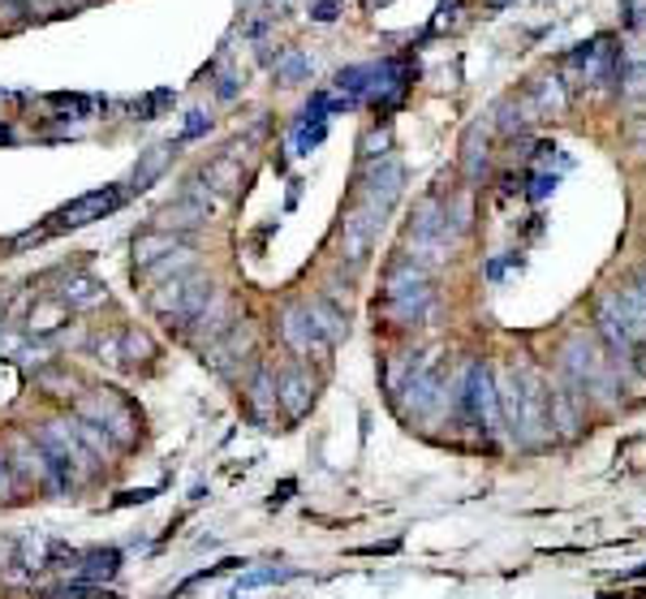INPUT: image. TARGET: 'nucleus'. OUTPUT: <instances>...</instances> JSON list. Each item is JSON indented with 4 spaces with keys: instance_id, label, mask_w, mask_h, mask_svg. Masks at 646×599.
Instances as JSON below:
<instances>
[{
    "instance_id": "obj_2",
    "label": "nucleus",
    "mask_w": 646,
    "mask_h": 599,
    "mask_svg": "<svg viewBox=\"0 0 646 599\" xmlns=\"http://www.w3.org/2000/svg\"><path fill=\"white\" fill-rule=\"evenodd\" d=\"M560 375L582 392V397H591L595 405H604V410H617V401H621V371H617V362L612 354L599 346V337H591V333H569L564 337V346H560Z\"/></svg>"
},
{
    "instance_id": "obj_18",
    "label": "nucleus",
    "mask_w": 646,
    "mask_h": 599,
    "mask_svg": "<svg viewBox=\"0 0 646 599\" xmlns=\"http://www.w3.org/2000/svg\"><path fill=\"white\" fill-rule=\"evenodd\" d=\"M617 294H621V298H625V302H630V307H634V311H638V315L646 320V272L638 276V280H634V285L617 289Z\"/></svg>"
},
{
    "instance_id": "obj_23",
    "label": "nucleus",
    "mask_w": 646,
    "mask_h": 599,
    "mask_svg": "<svg viewBox=\"0 0 646 599\" xmlns=\"http://www.w3.org/2000/svg\"><path fill=\"white\" fill-rule=\"evenodd\" d=\"M634 138H638V147H646V121H638V129H634Z\"/></svg>"
},
{
    "instance_id": "obj_13",
    "label": "nucleus",
    "mask_w": 646,
    "mask_h": 599,
    "mask_svg": "<svg viewBox=\"0 0 646 599\" xmlns=\"http://www.w3.org/2000/svg\"><path fill=\"white\" fill-rule=\"evenodd\" d=\"M564 83L560 78H543L535 87V96H531V113H538V117H547V113H564Z\"/></svg>"
},
{
    "instance_id": "obj_9",
    "label": "nucleus",
    "mask_w": 646,
    "mask_h": 599,
    "mask_svg": "<svg viewBox=\"0 0 646 599\" xmlns=\"http://www.w3.org/2000/svg\"><path fill=\"white\" fill-rule=\"evenodd\" d=\"M380 216H384V212L362 208V212H353V216L345 221L340 246H345V254H349L353 263H358V259H367V250H371V241H375V229H380Z\"/></svg>"
},
{
    "instance_id": "obj_15",
    "label": "nucleus",
    "mask_w": 646,
    "mask_h": 599,
    "mask_svg": "<svg viewBox=\"0 0 646 599\" xmlns=\"http://www.w3.org/2000/svg\"><path fill=\"white\" fill-rule=\"evenodd\" d=\"M116 565H121V552L116 548H108V552H87L83 557V578H108V574H116Z\"/></svg>"
},
{
    "instance_id": "obj_11",
    "label": "nucleus",
    "mask_w": 646,
    "mask_h": 599,
    "mask_svg": "<svg viewBox=\"0 0 646 599\" xmlns=\"http://www.w3.org/2000/svg\"><path fill=\"white\" fill-rule=\"evenodd\" d=\"M311 397H315V388H311V379H307L302 371L285 375V384H281V401H285V410H289L294 419L311 410Z\"/></svg>"
},
{
    "instance_id": "obj_8",
    "label": "nucleus",
    "mask_w": 646,
    "mask_h": 599,
    "mask_svg": "<svg viewBox=\"0 0 646 599\" xmlns=\"http://www.w3.org/2000/svg\"><path fill=\"white\" fill-rule=\"evenodd\" d=\"M401 182H406V173H401V164L397 160H384L371 177H367V208H375V212H388L393 208V199L401 195Z\"/></svg>"
},
{
    "instance_id": "obj_10",
    "label": "nucleus",
    "mask_w": 646,
    "mask_h": 599,
    "mask_svg": "<svg viewBox=\"0 0 646 599\" xmlns=\"http://www.w3.org/2000/svg\"><path fill=\"white\" fill-rule=\"evenodd\" d=\"M281 333H285V341L294 346V350H311V346H320V333H315V324H311V311L302 307V311H289L285 315V324H281Z\"/></svg>"
},
{
    "instance_id": "obj_4",
    "label": "nucleus",
    "mask_w": 646,
    "mask_h": 599,
    "mask_svg": "<svg viewBox=\"0 0 646 599\" xmlns=\"http://www.w3.org/2000/svg\"><path fill=\"white\" fill-rule=\"evenodd\" d=\"M457 401H461V410H465V419H470V427H479L487 440H496L500 436V401H496V379H492V371L487 366H479V362H470L465 371H461V392H457Z\"/></svg>"
},
{
    "instance_id": "obj_16",
    "label": "nucleus",
    "mask_w": 646,
    "mask_h": 599,
    "mask_svg": "<svg viewBox=\"0 0 646 599\" xmlns=\"http://www.w3.org/2000/svg\"><path fill=\"white\" fill-rule=\"evenodd\" d=\"M160 250H173V238H164V234H147V238L134 241V259H138V263L160 259Z\"/></svg>"
},
{
    "instance_id": "obj_14",
    "label": "nucleus",
    "mask_w": 646,
    "mask_h": 599,
    "mask_svg": "<svg viewBox=\"0 0 646 599\" xmlns=\"http://www.w3.org/2000/svg\"><path fill=\"white\" fill-rule=\"evenodd\" d=\"M87 410H91L100 423L108 419V432H112L116 440H129V414H125L121 405H112L108 397H96V401H87Z\"/></svg>"
},
{
    "instance_id": "obj_6",
    "label": "nucleus",
    "mask_w": 646,
    "mask_h": 599,
    "mask_svg": "<svg viewBox=\"0 0 646 599\" xmlns=\"http://www.w3.org/2000/svg\"><path fill=\"white\" fill-rule=\"evenodd\" d=\"M44 453L52 458V466L61 471H74V479H91L96 475V453L78 440V432L70 423H48L44 427Z\"/></svg>"
},
{
    "instance_id": "obj_17",
    "label": "nucleus",
    "mask_w": 646,
    "mask_h": 599,
    "mask_svg": "<svg viewBox=\"0 0 646 599\" xmlns=\"http://www.w3.org/2000/svg\"><path fill=\"white\" fill-rule=\"evenodd\" d=\"M483 169H487V138L479 142V129H474V134H470V142H465V173H470V177H479Z\"/></svg>"
},
{
    "instance_id": "obj_1",
    "label": "nucleus",
    "mask_w": 646,
    "mask_h": 599,
    "mask_svg": "<svg viewBox=\"0 0 646 599\" xmlns=\"http://www.w3.org/2000/svg\"><path fill=\"white\" fill-rule=\"evenodd\" d=\"M496 401H500V419L513 427L518 445L543 449L551 440V423H547V375H538L535 366H509L496 384Z\"/></svg>"
},
{
    "instance_id": "obj_3",
    "label": "nucleus",
    "mask_w": 646,
    "mask_h": 599,
    "mask_svg": "<svg viewBox=\"0 0 646 599\" xmlns=\"http://www.w3.org/2000/svg\"><path fill=\"white\" fill-rule=\"evenodd\" d=\"M595 324L604 337V350L612 354L621 371V388L638 384V362L646 359V320L621 298V294H604L595 302Z\"/></svg>"
},
{
    "instance_id": "obj_7",
    "label": "nucleus",
    "mask_w": 646,
    "mask_h": 599,
    "mask_svg": "<svg viewBox=\"0 0 646 599\" xmlns=\"http://www.w3.org/2000/svg\"><path fill=\"white\" fill-rule=\"evenodd\" d=\"M121 208V190H91V195H83V199H74L70 208H61L57 216H52V234H61V229H83V225H91V221H104L108 212H116Z\"/></svg>"
},
{
    "instance_id": "obj_22",
    "label": "nucleus",
    "mask_w": 646,
    "mask_h": 599,
    "mask_svg": "<svg viewBox=\"0 0 646 599\" xmlns=\"http://www.w3.org/2000/svg\"><path fill=\"white\" fill-rule=\"evenodd\" d=\"M315 17H320V22H332V17H336V9H332V4H320V9H315Z\"/></svg>"
},
{
    "instance_id": "obj_12",
    "label": "nucleus",
    "mask_w": 646,
    "mask_h": 599,
    "mask_svg": "<svg viewBox=\"0 0 646 599\" xmlns=\"http://www.w3.org/2000/svg\"><path fill=\"white\" fill-rule=\"evenodd\" d=\"M431 307V289H410V294H397V298H388V315L397 320V324H414L423 311Z\"/></svg>"
},
{
    "instance_id": "obj_5",
    "label": "nucleus",
    "mask_w": 646,
    "mask_h": 599,
    "mask_svg": "<svg viewBox=\"0 0 646 599\" xmlns=\"http://www.w3.org/2000/svg\"><path fill=\"white\" fill-rule=\"evenodd\" d=\"M582 414H586V397L556 371L547 379V423H551V436L577 440L582 436Z\"/></svg>"
},
{
    "instance_id": "obj_20",
    "label": "nucleus",
    "mask_w": 646,
    "mask_h": 599,
    "mask_svg": "<svg viewBox=\"0 0 646 599\" xmlns=\"http://www.w3.org/2000/svg\"><path fill=\"white\" fill-rule=\"evenodd\" d=\"M307 70H311V65H307V57H289V61L281 65V74H285V78H298V74H307Z\"/></svg>"
},
{
    "instance_id": "obj_19",
    "label": "nucleus",
    "mask_w": 646,
    "mask_h": 599,
    "mask_svg": "<svg viewBox=\"0 0 646 599\" xmlns=\"http://www.w3.org/2000/svg\"><path fill=\"white\" fill-rule=\"evenodd\" d=\"M13 496V475H9V458L0 453V500H9Z\"/></svg>"
},
{
    "instance_id": "obj_21",
    "label": "nucleus",
    "mask_w": 646,
    "mask_h": 599,
    "mask_svg": "<svg viewBox=\"0 0 646 599\" xmlns=\"http://www.w3.org/2000/svg\"><path fill=\"white\" fill-rule=\"evenodd\" d=\"M13 557H17V539L0 535V570H4V565H13Z\"/></svg>"
}]
</instances>
